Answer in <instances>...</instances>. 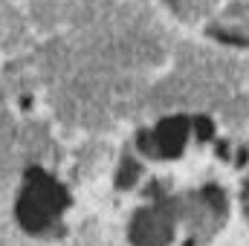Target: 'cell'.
Segmentation results:
<instances>
[{"instance_id": "1", "label": "cell", "mask_w": 249, "mask_h": 246, "mask_svg": "<svg viewBox=\"0 0 249 246\" xmlns=\"http://www.w3.org/2000/svg\"><path fill=\"white\" fill-rule=\"evenodd\" d=\"M23 209H32V214L26 217L29 223H41L44 217H53L55 214V188L50 183H35L32 197L23 203Z\"/></svg>"}]
</instances>
